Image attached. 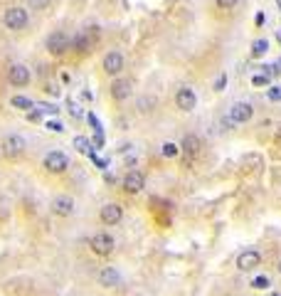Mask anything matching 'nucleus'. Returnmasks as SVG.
Masks as SVG:
<instances>
[{"mask_svg": "<svg viewBox=\"0 0 281 296\" xmlns=\"http://www.w3.org/2000/svg\"><path fill=\"white\" fill-rule=\"evenodd\" d=\"M269 81H272V76H267V74H254L252 76V84L254 86H269Z\"/></svg>", "mask_w": 281, "mask_h": 296, "instance_id": "5701e85b", "label": "nucleus"}, {"mask_svg": "<svg viewBox=\"0 0 281 296\" xmlns=\"http://www.w3.org/2000/svg\"><path fill=\"white\" fill-rule=\"evenodd\" d=\"M124 70V55L121 52H109L104 57V72L106 74H119Z\"/></svg>", "mask_w": 281, "mask_h": 296, "instance_id": "2eb2a0df", "label": "nucleus"}, {"mask_svg": "<svg viewBox=\"0 0 281 296\" xmlns=\"http://www.w3.org/2000/svg\"><path fill=\"white\" fill-rule=\"evenodd\" d=\"M86 121H89V124L94 126V134H104V129H101V124H99V119H96V116H94L91 111L86 114Z\"/></svg>", "mask_w": 281, "mask_h": 296, "instance_id": "b1692460", "label": "nucleus"}, {"mask_svg": "<svg viewBox=\"0 0 281 296\" xmlns=\"http://www.w3.org/2000/svg\"><path fill=\"white\" fill-rule=\"evenodd\" d=\"M47 129H50L52 134H62V131H65V126H62L60 121H55V119H52V121H47Z\"/></svg>", "mask_w": 281, "mask_h": 296, "instance_id": "bb28decb", "label": "nucleus"}, {"mask_svg": "<svg viewBox=\"0 0 281 296\" xmlns=\"http://www.w3.org/2000/svg\"><path fill=\"white\" fill-rule=\"evenodd\" d=\"M96 282H99V287H104V289H116V287L121 284V274H119L114 267H101V272L96 274Z\"/></svg>", "mask_w": 281, "mask_h": 296, "instance_id": "1a4fd4ad", "label": "nucleus"}, {"mask_svg": "<svg viewBox=\"0 0 281 296\" xmlns=\"http://www.w3.org/2000/svg\"><path fill=\"white\" fill-rule=\"evenodd\" d=\"M114 247H116V242H114V237H111L109 232H96V234L89 239V249H91L96 257H109V254L114 252Z\"/></svg>", "mask_w": 281, "mask_h": 296, "instance_id": "f257e3e1", "label": "nucleus"}, {"mask_svg": "<svg viewBox=\"0 0 281 296\" xmlns=\"http://www.w3.org/2000/svg\"><path fill=\"white\" fill-rule=\"evenodd\" d=\"M277 40H279V45H281V30H277Z\"/></svg>", "mask_w": 281, "mask_h": 296, "instance_id": "e433bc0d", "label": "nucleus"}, {"mask_svg": "<svg viewBox=\"0 0 281 296\" xmlns=\"http://www.w3.org/2000/svg\"><path fill=\"white\" fill-rule=\"evenodd\" d=\"M262 264V254L257 252V249H247V252H242L239 257H237V269L239 272H252V269H257Z\"/></svg>", "mask_w": 281, "mask_h": 296, "instance_id": "6e6552de", "label": "nucleus"}, {"mask_svg": "<svg viewBox=\"0 0 281 296\" xmlns=\"http://www.w3.org/2000/svg\"><path fill=\"white\" fill-rule=\"evenodd\" d=\"M180 150L185 153V158H195L198 155V150H200V139L198 136H185L183 139V144H180Z\"/></svg>", "mask_w": 281, "mask_h": 296, "instance_id": "dca6fc26", "label": "nucleus"}, {"mask_svg": "<svg viewBox=\"0 0 281 296\" xmlns=\"http://www.w3.org/2000/svg\"><path fill=\"white\" fill-rule=\"evenodd\" d=\"M267 50H269V40L267 37H259V40L252 42V57H264Z\"/></svg>", "mask_w": 281, "mask_h": 296, "instance_id": "6ab92c4d", "label": "nucleus"}, {"mask_svg": "<svg viewBox=\"0 0 281 296\" xmlns=\"http://www.w3.org/2000/svg\"><path fill=\"white\" fill-rule=\"evenodd\" d=\"M131 91H134V86H131L129 79H114V84H111V96H114L116 101H126V99L131 96Z\"/></svg>", "mask_w": 281, "mask_h": 296, "instance_id": "4468645a", "label": "nucleus"}, {"mask_svg": "<svg viewBox=\"0 0 281 296\" xmlns=\"http://www.w3.org/2000/svg\"><path fill=\"white\" fill-rule=\"evenodd\" d=\"M27 148L25 144V139L22 136H5V141H2V153L7 155V158H17V155H22V150Z\"/></svg>", "mask_w": 281, "mask_h": 296, "instance_id": "9d476101", "label": "nucleus"}, {"mask_svg": "<svg viewBox=\"0 0 281 296\" xmlns=\"http://www.w3.org/2000/svg\"><path fill=\"white\" fill-rule=\"evenodd\" d=\"M30 2V7L32 10H42V7H47L50 5V0H27Z\"/></svg>", "mask_w": 281, "mask_h": 296, "instance_id": "7c9ffc66", "label": "nucleus"}, {"mask_svg": "<svg viewBox=\"0 0 281 296\" xmlns=\"http://www.w3.org/2000/svg\"><path fill=\"white\" fill-rule=\"evenodd\" d=\"M52 213L57 218H70L71 213H74V200H71L70 195H57L52 200Z\"/></svg>", "mask_w": 281, "mask_h": 296, "instance_id": "f8f14e48", "label": "nucleus"}, {"mask_svg": "<svg viewBox=\"0 0 281 296\" xmlns=\"http://www.w3.org/2000/svg\"><path fill=\"white\" fill-rule=\"evenodd\" d=\"M74 148H76L79 153H84V155H91V153H94V144H91L86 136H76V139H74Z\"/></svg>", "mask_w": 281, "mask_h": 296, "instance_id": "a211bd4d", "label": "nucleus"}, {"mask_svg": "<svg viewBox=\"0 0 281 296\" xmlns=\"http://www.w3.org/2000/svg\"><path fill=\"white\" fill-rule=\"evenodd\" d=\"M254 22H257V25H264V12H259V15H257V20H254Z\"/></svg>", "mask_w": 281, "mask_h": 296, "instance_id": "c9c22d12", "label": "nucleus"}, {"mask_svg": "<svg viewBox=\"0 0 281 296\" xmlns=\"http://www.w3.org/2000/svg\"><path fill=\"white\" fill-rule=\"evenodd\" d=\"M279 274H281V259H279Z\"/></svg>", "mask_w": 281, "mask_h": 296, "instance_id": "4c0bfd02", "label": "nucleus"}, {"mask_svg": "<svg viewBox=\"0 0 281 296\" xmlns=\"http://www.w3.org/2000/svg\"><path fill=\"white\" fill-rule=\"evenodd\" d=\"M279 139H281V131H279Z\"/></svg>", "mask_w": 281, "mask_h": 296, "instance_id": "ea45409f", "label": "nucleus"}, {"mask_svg": "<svg viewBox=\"0 0 281 296\" xmlns=\"http://www.w3.org/2000/svg\"><path fill=\"white\" fill-rule=\"evenodd\" d=\"M42 165H45V170L47 173H65L67 168H70V158L62 153V150H50L47 155H45V160H42Z\"/></svg>", "mask_w": 281, "mask_h": 296, "instance_id": "f03ea898", "label": "nucleus"}, {"mask_svg": "<svg viewBox=\"0 0 281 296\" xmlns=\"http://www.w3.org/2000/svg\"><path fill=\"white\" fill-rule=\"evenodd\" d=\"M99 220L104 222V224H119V222L124 220V208L121 205H116V203H106L101 210H99Z\"/></svg>", "mask_w": 281, "mask_h": 296, "instance_id": "423d86ee", "label": "nucleus"}, {"mask_svg": "<svg viewBox=\"0 0 281 296\" xmlns=\"http://www.w3.org/2000/svg\"><path fill=\"white\" fill-rule=\"evenodd\" d=\"M7 79H10V84H15V86H25V84H30V70H27L25 65H10Z\"/></svg>", "mask_w": 281, "mask_h": 296, "instance_id": "ddd939ff", "label": "nucleus"}, {"mask_svg": "<svg viewBox=\"0 0 281 296\" xmlns=\"http://www.w3.org/2000/svg\"><path fill=\"white\" fill-rule=\"evenodd\" d=\"M269 287H272V282H269L267 274H259V277L252 279V289H257V292H264V289H269Z\"/></svg>", "mask_w": 281, "mask_h": 296, "instance_id": "412c9836", "label": "nucleus"}, {"mask_svg": "<svg viewBox=\"0 0 281 296\" xmlns=\"http://www.w3.org/2000/svg\"><path fill=\"white\" fill-rule=\"evenodd\" d=\"M37 106H40V111H42V114H57V111H60L55 104H47V101H42V104H37Z\"/></svg>", "mask_w": 281, "mask_h": 296, "instance_id": "a878e982", "label": "nucleus"}, {"mask_svg": "<svg viewBox=\"0 0 281 296\" xmlns=\"http://www.w3.org/2000/svg\"><path fill=\"white\" fill-rule=\"evenodd\" d=\"M252 116H254V106H252L249 101H237V104L229 109V119H232L234 124H247Z\"/></svg>", "mask_w": 281, "mask_h": 296, "instance_id": "0eeeda50", "label": "nucleus"}, {"mask_svg": "<svg viewBox=\"0 0 281 296\" xmlns=\"http://www.w3.org/2000/svg\"><path fill=\"white\" fill-rule=\"evenodd\" d=\"M224 86H227V74H219L217 81H214V91H222Z\"/></svg>", "mask_w": 281, "mask_h": 296, "instance_id": "c756f323", "label": "nucleus"}, {"mask_svg": "<svg viewBox=\"0 0 281 296\" xmlns=\"http://www.w3.org/2000/svg\"><path fill=\"white\" fill-rule=\"evenodd\" d=\"M67 109H70V114L74 119H81V116H84V114H81V106H79L76 101H67Z\"/></svg>", "mask_w": 281, "mask_h": 296, "instance_id": "393cba45", "label": "nucleus"}, {"mask_svg": "<svg viewBox=\"0 0 281 296\" xmlns=\"http://www.w3.org/2000/svg\"><path fill=\"white\" fill-rule=\"evenodd\" d=\"M175 106H178L180 111H193V109L198 106L195 91H193L190 86H180V89L175 91Z\"/></svg>", "mask_w": 281, "mask_h": 296, "instance_id": "39448f33", "label": "nucleus"}, {"mask_svg": "<svg viewBox=\"0 0 281 296\" xmlns=\"http://www.w3.org/2000/svg\"><path fill=\"white\" fill-rule=\"evenodd\" d=\"M71 47H74L76 52H89V47H91L89 32H79L76 37H71Z\"/></svg>", "mask_w": 281, "mask_h": 296, "instance_id": "f3484780", "label": "nucleus"}, {"mask_svg": "<svg viewBox=\"0 0 281 296\" xmlns=\"http://www.w3.org/2000/svg\"><path fill=\"white\" fill-rule=\"evenodd\" d=\"M219 124H222L224 129H234V126H237V124H234V121H232L229 116H222V121H219Z\"/></svg>", "mask_w": 281, "mask_h": 296, "instance_id": "473e14b6", "label": "nucleus"}, {"mask_svg": "<svg viewBox=\"0 0 281 296\" xmlns=\"http://www.w3.org/2000/svg\"><path fill=\"white\" fill-rule=\"evenodd\" d=\"M178 153H180V146H175V144H170V141L163 144V155H165V158H175Z\"/></svg>", "mask_w": 281, "mask_h": 296, "instance_id": "4be33fe9", "label": "nucleus"}, {"mask_svg": "<svg viewBox=\"0 0 281 296\" xmlns=\"http://www.w3.org/2000/svg\"><path fill=\"white\" fill-rule=\"evenodd\" d=\"M2 22H5V27L7 30H22L25 25H27V10L25 7H7L5 10V15H2Z\"/></svg>", "mask_w": 281, "mask_h": 296, "instance_id": "7ed1b4c3", "label": "nucleus"}, {"mask_svg": "<svg viewBox=\"0 0 281 296\" xmlns=\"http://www.w3.org/2000/svg\"><path fill=\"white\" fill-rule=\"evenodd\" d=\"M10 104H12L15 109H22V111H30V109L35 106V101H32V99L20 96V94H17V96H12V99H10Z\"/></svg>", "mask_w": 281, "mask_h": 296, "instance_id": "aec40b11", "label": "nucleus"}, {"mask_svg": "<svg viewBox=\"0 0 281 296\" xmlns=\"http://www.w3.org/2000/svg\"><path fill=\"white\" fill-rule=\"evenodd\" d=\"M274 296H281V294H274Z\"/></svg>", "mask_w": 281, "mask_h": 296, "instance_id": "a19ab883", "label": "nucleus"}, {"mask_svg": "<svg viewBox=\"0 0 281 296\" xmlns=\"http://www.w3.org/2000/svg\"><path fill=\"white\" fill-rule=\"evenodd\" d=\"M94 144H96L99 148L104 146V134H96V136H94Z\"/></svg>", "mask_w": 281, "mask_h": 296, "instance_id": "72a5a7b5", "label": "nucleus"}, {"mask_svg": "<svg viewBox=\"0 0 281 296\" xmlns=\"http://www.w3.org/2000/svg\"><path fill=\"white\" fill-rule=\"evenodd\" d=\"M81 99H84V101H91L94 94H91V91H81Z\"/></svg>", "mask_w": 281, "mask_h": 296, "instance_id": "f704fd0d", "label": "nucleus"}, {"mask_svg": "<svg viewBox=\"0 0 281 296\" xmlns=\"http://www.w3.org/2000/svg\"><path fill=\"white\" fill-rule=\"evenodd\" d=\"M267 96H269L272 101H281V86H272V89L267 91Z\"/></svg>", "mask_w": 281, "mask_h": 296, "instance_id": "c85d7f7f", "label": "nucleus"}, {"mask_svg": "<svg viewBox=\"0 0 281 296\" xmlns=\"http://www.w3.org/2000/svg\"><path fill=\"white\" fill-rule=\"evenodd\" d=\"M145 188V175L140 170H129L124 175V190L126 193H140Z\"/></svg>", "mask_w": 281, "mask_h": 296, "instance_id": "9b49d317", "label": "nucleus"}, {"mask_svg": "<svg viewBox=\"0 0 281 296\" xmlns=\"http://www.w3.org/2000/svg\"><path fill=\"white\" fill-rule=\"evenodd\" d=\"M40 116H42V111H40V109H32V111H27V119H30V121H40Z\"/></svg>", "mask_w": 281, "mask_h": 296, "instance_id": "2f4dec72", "label": "nucleus"}, {"mask_svg": "<svg viewBox=\"0 0 281 296\" xmlns=\"http://www.w3.org/2000/svg\"><path fill=\"white\" fill-rule=\"evenodd\" d=\"M71 47V37L67 32H62V30H57V32H52L50 37H47V50L52 52V55H62V52H67Z\"/></svg>", "mask_w": 281, "mask_h": 296, "instance_id": "20e7f679", "label": "nucleus"}, {"mask_svg": "<svg viewBox=\"0 0 281 296\" xmlns=\"http://www.w3.org/2000/svg\"><path fill=\"white\" fill-rule=\"evenodd\" d=\"M277 67H281V60H279V62H277Z\"/></svg>", "mask_w": 281, "mask_h": 296, "instance_id": "58836bf2", "label": "nucleus"}, {"mask_svg": "<svg viewBox=\"0 0 281 296\" xmlns=\"http://www.w3.org/2000/svg\"><path fill=\"white\" fill-rule=\"evenodd\" d=\"M214 2H217V7H222V10H232L239 0H214Z\"/></svg>", "mask_w": 281, "mask_h": 296, "instance_id": "cd10ccee", "label": "nucleus"}]
</instances>
